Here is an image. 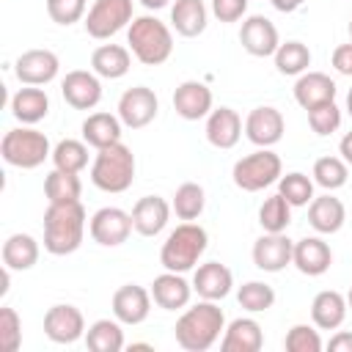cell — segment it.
Segmentation results:
<instances>
[{
	"label": "cell",
	"instance_id": "obj_53",
	"mask_svg": "<svg viewBox=\"0 0 352 352\" xmlns=\"http://www.w3.org/2000/svg\"><path fill=\"white\" fill-rule=\"evenodd\" d=\"M346 305H349V311H352V289L346 292Z\"/></svg>",
	"mask_w": 352,
	"mask_h": 352
},
{
	"label": "cell",
	"instance_id": "obj_9",
	"mask_svg": "<svg viewBox=\"0 0 352 352\" xmlns=\"http://www.w3.org/2000/svg\"><path fill=\"white\" fill-rule=\"evenodd\" d=\"M132 212H124L118 206H102L94 212L91 223H88V231H91V239L102 248H118L129 239L132 234Z\"/></svg>",
	"mask_w": 352,
	"mask_h": 352
},
{
	"label": "cell",
	"instance_id": "obj_18",
	"mask_svg": "<svg viewBox=\"0 0 352 352\" xmlns=\"http://www.w3.org/2000/svg\"><path fill=\"white\" fill-rule=\"evenodd\" d=\"M110 305H113V316L121 324H140L151 314V292L138 283H126V286L116 289Z\"/></svg>",
	"mask_w": 352,
	"mask_h": 352
},
{
	"label": "cell",
	"instance_id": "obj_32",
	"mask_svg": "<svg viewBox=\"0 0 352 352\" xmlns=\"http://www.w3.org/2000/svg\"><path fill=\"white\" fill-rule=\"evenodd\" d=\"M38 242L30 236V234H11L6 242H3V267L14 270V272H25V270H33L36 261H38Z\"/></svg>",
	"mask_w": 352,
	"mask_h": 352
},
{
	"label": "cell",
	"instance_id": "obj_49",
	"mask_svg": "<svg viewBox=\"0 0 352 352\" xmlns=\"http://www.w3.org/2000/svg\"><path fill=\"white\" fill-rule=\"evenodd\" d=\"M270 3H272L278 11H283V14H292V11H297V8H300L305 0H270Z\"/></svg>",
	"mask_w": 352,
	"mask_h": 352
},
{
	"label": "cell",
	"instance_id": "obj_29",
	"mask_svg": "<svg viewBox=\"0 0 352 352\" xmlns=\"http://www.w3.org/2000/svg\"><path fill=\"white\" fill-rule=\"evenodd\" d=\"M206 19H209V11L204 0H176L170 6V25L184 38L201 36L206 30Z\"/></svg>",
	"mask_w": 352,
	"mask_h": 352
},
{
	"label": "cell",
	"instance_id": "obj_30",
	"mask_svg": "<svg viewBox=\"0 0 352 352\" xmlns=\"http://www.w3.org/2000/svg\"><path fill=\"white\" fill-rule=\"evenodd\" d=\"M80 129H82V140L99 151V148L113 146V143L121 140L124 124H121V118L113 116V113H91V116L82 121Z\"/></svg>",
	"mask_w": 352,
	"mask_h": 352
},
{
	"label": "cell",
	"instance_id": "obj_41",
	"mask_svg": "<svg viewBox=\"0 0 352 352\" xmlns=\"http://www.w3.org/2000/svg\"><path fill=\"white\" fill-rule=\"evenodd\" d=\"M278 192L292 204V206H308L314 201V179H308L300 170H292L278 179Z\"/></svg>",
	"mask_w": 352,
	"mask_h": 352
},
{
	"label": "cell",
	"instance_id": "obj_27",
	"mask_svg": "<svg viewBox=\"0 0 352 352\" xmlns=\"http://www.w3.org/2000/svg\"><path fill=\"white\" fill-rule=\"evenodd\" d=\"M47 113H50V96L38 85H25L11 96V116L25 126L38 124L41 118H47Z\"/></svg>",
	"mask_w": 352,
	"mask_h": 352
},
{
	"label": "cell",
	"instance_id": "obj_37",
	"mask_svg": "<svg viewBox=\"0 0 352 352\" xmlns=\"http://www.w3.org/2000/svg\"><path fill=\"white\" fill-rule=\"evenodd\" d=\"M170 206H173L179 220H198L204 206H206V192L198 182H184V184L176 187Z\"/></svg>",
	"mask_w": 352,
	"mask_h": 352
},
{
	"label": "cell",
	"instance_id": "obj_16",
	"mask_svg": "<svg viewBox=\"0 0 352 352\" xmlns=\"http://www.w3.org/2000/svg\"><path fill=\"white\" fill-rule=\"evenodd\" d=\"M292 256H294V242L283 234H261L256 242H253V264L261 270V272H280L292 264Z\"/></svg>",
	"mask_w": 352,
	"mask_h": 352
},
{
	"label": "cell",
	"instance_id": "obj_50",
	"mask_svg": "<svg viewBox=\"0 0 352 352\" xmlns=\"http://www.w3.org/2000/svg\"><path fill=\"white\" fill-rule=\"evenodd\" d=\"M338 151H341V157L346 160V165H352V132H346V135L341 138V143H338Z\"/></svg>",
	"mask_w": 352,
	"mask_h": 352
},
{
	"label": "cell",
	"instance_id": "obj_17",
	"mask_svg": "<svg viewBox=\"0 0 352 352\" xmlns=\"http://www.w3.org/2000/svg\"><path fill=\"white\" fill-rule=\"evenodd\" d=\"M151 300L154 305H160L162 311H182L190 305L192 297V283L182 275V272H170L165 270L162 275H157L151 280Z\"/></svg>",
	"mask_w": 352,
	"mask_h": 352
},
{
	"label": "cell",
	"instance_id": "obj_28",
	"mask_svg": "<svg viewBox=\"0 0 352 352\" xmlns=\"http://www.w3.org/2000/svg\"><path fill=\"white\" fill-rule=\"evenodd\" d=\"M346 311H349L346 297L341 292H336V289L319 292L314 297V302H311V319H314V324L319 330H338L344 324V319H346Z\"/></svg>",
	"mask_w": 352,
	"mask_h": 352
},
{
	"label": "cell",
	"instance_id": "obj_35",
	"mask_svg": "<svg viewBox=\"0 0 352 352\" xmlns=\"http://www.w3.org/2000/svg\"><path fill=\"white\" fill-rule=\"evenodd\" d=\"M272 58H275V69L286 77H300L311 66V50L302 41H283Z\"/></svg>",
	"mask_w": 352,
	"mask_h": 352
},
{
	"label": "cell",
	"instance_id": "obj_24",
	"mask_svg": "<svg viewBox=\"0 0 352 352\" xmlns=\"http://www.w3.org/2000/svg\"><path fill=\"white\" fill-rule=\"evenodd\" d=\"M242 138V118L234 107H212L206 116V140L214 148H234Z\"/></svg>",
	"mask_w": 352,
	"mask_h": 352
},
{
	"label": "cell",
	"instance_id": "obj_3",
	"mask_svg": "<svg viewBox=\"0 0 352 352\" xmlns=\"http://www.w3.org/2000/svg\"><path fill=\"white\" fill-rule=\"evenodd\" d=\"M126 44H129V52L143 66H160L173 55V33H170V28L162 19L151 16V14L135 16L129 22Z\"/></svg>",
	"mask_w": 352,
	"mask_h": 352
},
{
	"label": "cell",
	"instance_id": "obj_38",
	"mask_svg": "<svg viewBox=\"0 0 352 352\" xmlns=\"http://www.w3.org/2000/svg\"><path fill=\"white\" fill-rule=\"evenodd\" d=\"M52 165L60 168V170H69V173L85 170V165H88V143L85 140H74V138H66V140L55 143Z\"/></svg>",
	"mask_w": 352,
	"mask_h": 352
},
{
	"label": "cell",
	"instance_id": "obj_2",
	"mask_svg": "<svg viewBox=\"0 0 352 352\" xmlns=\"http://www.w3.org/2000/svg\"><path fill=\"white\" fill-rule=\"evenodd\" d=\"M85 209L80 201L50 204L44 212V250L52 256H69L82 245Z\"/></svg>",
	"mask_w": 352,
	"mask_h": 352
},
{
	"label": "cell",
	"instance_id": "obj_11",
	"mask_svg": "<svg viewBox=\"0 0 352 352\" xmlns=\"http://www.w3.org/2000/svg\"><path fill=\"white\" fill-rule=\"evenodd\" d=\"M283 129H286L283 113L272 104L253 107L245 118V138L258 148H272L283 138Z\"/></svg>",
	"mask_w": 352,
	"mask_h": 352
},
{
	"label": "cell",
	"instance_id": "obj_10",
	"mask_svg": "<svg viewBox=\"0 0 352 352\" xmlns=\"http://www.w3.org/2000/svg\"><path fill=\"white\" fill-rule=\"evenodd\" d=\"M160 113V99L151 88L146 85H135V88H126L118 99V118L124 126L129 129H143L148 126Z\"/></svg>",
	"mask_w": 352,
	"mask_h": 352
},
{
	"label": "cell",
	"instance_id": "obj_15",
	"mask_svg": "<svg viewBox=\"0 0 352 352\" xmlns=\"http://www.w3.org/2000/svg\"><path fill=\"white\" fill-rule=\"evenodd\" d=\"M60 94L74 110H94L102 102V82L96 72L74 69L60 80Z\"/></svg>",
	"mask_w": 352,
	"mask_h": 352
},
{
	"label": "cell",
	"instance_id": "obj_36",
	"mask_svg": "<svg viewBox=\"0 0 352 352\" xmlns=\"http://www.w3.org/2000/svg\"><path fill=\"white\" fill-rule=\"evenodd\" d=\"M292 209L294 206L280 192H275V195L264 198V204L258 206V226L267 234H283L292 223Z\"/></svg>",
	"mask_w": 352,
	"mask_h": 352
},
{
	"label": "cell",
	"instance_id": "obj_51",
	"mask_svg": "<svg viewBox=\"0 0 352 352\" xmlns=\"http://www.w3.org/2000/svg\"><path fill=\"white\" fill-rule=\"evenodd\" d=\"M140 3H143L148 11H160V8H165L170 0H140Z\"/></svg>",
	"mask_w": 352,
	"mask_h": 352
},
{
	"label": "cell",
	"instance_id": "obj_4",
	"mask_svg": "<svg viewBox=\"0 0 352 352\" xmlns=\"http://www.w3.org/2000/svg\"><path fill=\"white\" fill-rule=\"evenodd\" d=\"M206 245H209V236H206V228L192 223V220H184L182 226H176L168 239L162 242V250H160V264L170 272H190L195 270V264L201 261V256L206 253Z\"/></svg>",
	"mask_w": 352,
	"mask_h": 352
},
{
	"label": "cell",
	"instance_id": "obj_7",
	"mask_svg": "<svg viewBox=\"0 0 352 352\" xmlns=\"http://www.w3.org/2000/svg\"><path fill=\"white\" fill-rule=\"evenodd\" d=\"M283 176V162L272 148H256L253 154L234 162L231 179L245 192H258Z\"/></svg>",
	"mask_w": 352,
	"mask_h": 352
},
{
	"label": "cell",
	"instance_id": "obj_22",
	"mask_svg": "<svg viewBox=\"0 0 352 352\" xmlns=\"http://www.w3.org/2000/svg\"><path fill=\"white\" fill-rule=\"evenodd\" d=\"M212 88H206L198 80H184L176 91H173V110L184 118V121H198L206 118L212 113Z\"/></svg>",
	"mask_w": 352,
	"mask_h": 352
},
{
	"label": "cell",
	"instance_id": "obj_26",
	"mask_svg": "<svg viewBox=\"0 0 352 352\" xmlns=\"http://www.w3.org/2000/svg\"><path fill=\"white\" fill-rule=\"evenodd\" d=\"M308 223L316 234H336L344 228L346 223V209L341 204V198L324 192V195H314V201L308 204Z\"/></svg>",
	"mask_w": 352,
	"mask_h": 352
},
{
	"label": "cell",
	"instance_id": "obj_43",
	"mask_svg": "<svg viewBox=\"0 0 352 352\" xmlns=\"http://www.w3.org/2000/svg\"><path fill=\"white\" fill-rule=\"evenodd\" d=\"M286 352H322V336L319 330H314L311 324H294L289 327L286 338H283Z\"/></svg>",
	"mask_w": 352,
	"mask_h": 352
},
{
	"label": "cell",
	"instance_id": "obj_5",
	"mask_svg": "<svg viewBox=\"0 0 352 352\" xmlns=\"http://www.w3.org/2000/svg\"><path fill=\"white\" fill-rule=\"evenodd\" d=\"M91 182L102 192H126L135 182V154L121 140L96 151L91 162Z\"/></svg>",
	"mask_w": 352,
	"mask_h": 352
},
{
	"label": "cell",
	"instance_id": "obj_12",
	"mask_svg": "<svg viewBox=\"0 0 352 352\" xmlns=\"http://www.w3.org/2000/svg\"><path fill=\"white\" fill-rule=\"evenodd\" d=\"M44 336L55 344H74L85 336V319L77 305L58 302L44 314Z\"/></svg>",
	"mask_w": 352,
	"mask_h": 352
},
{
	"label": "cell",
	"instance_id": "obj_14",
	"mask_svg": "<svg viewBox=\"0 0 352 352\" xmlns=\"http://www.w3.org/2000/svg\"><path fill=\"white\" fill-rule=\"evenodd\" d=\"M60 60L52 50H28L14 60V74L22 85H47L58 77Z\"/></svg>",
	"mask_w": 352,
	"mask_h": 352
},
{
	"label": "cell",
	"instance_id": "obj_47",
	"mask_svg": "<svg viewBox=\"0 0 352 352\" xmlns=\"http://www.w3.org/2000/svg\"><path fill=\"white\" fill-rule=\"evenodd\" d=\"M333 69L338 72V74H344V77H352V41L349 44H338L336 50H333Z\"/></svg>",
	"mask_w": 352,
	"mask_h": 352
},
{
	"label": "cell",
	"instance_id": "obj_31",
	"mask_svg": "<svg viewBox=\"0 0 352 352\" xmlns=\"http://www.w3.org/2000/svg\"><path fill=\"white\" fill-rule=\"evenodd\" d=\"M129 66H132L129 47H121V44H102L91 55V72H96L104 80L124 77L129 72Z\"/></svg>",
	"mask_w": 352,
	"mask_h": 352
},
{
	"label": "cell",
	"instance_id": "obj_21",
	"mask_svg": "<svg viewBox=\"0 0 352 352\" xmlns=\"http://www.w3.org/2000/svg\"><path fill=\"white\" fill-rule=\"evenodd\" d=\"M292 264L308 275V278H316V275H324L333 264V250L330 245L322 239V236H302L294 242V256H292Z\"/></svg>",
	"mask_w": 352,
	"mask_h": 352
},
{
	"label": "cell",
	"instance_id": "obj_52",
	"mask_svg": "<svg viewBox=\"0 0 352 352\" xmlns=\"http://www.w3.org/2000/svg\"><path fill=\"white\" fill-rule=\"evenodd\" d=\"M346 113L352 116V88H349V94H346Z\"/></svg>",
	"mask_w": 352,
	"mask_h": 352
},
{
	"label": "cell",
	"instance_id": "obj_23",
	"mask_svg": "<svg viewBox=\"0 0 352 352\" xmlns=\"http://www.w3.org/2000/svg\"><path fill=\"white\" fill-rule=\"evenodd\" d=\"M336 94H338L336 80H330V74L324 72H305L294 82V99L302 110H314L316 104L336 102Z\"/></svg>",
	"mask_w": 352,
	"mask_h": 352
},
{
	"label": "cell",
	"instance_id": "obj_13",
	"mask_svg": "<svg viewBox=\"0 0 352 352\" xmlns=\"http://www.w3.org/2000/svg\"><path fill=\"white\" fill-rule=\"evenodd\" d=\"M239 44L253 58H270L280 47V36H278V28H275L272 19H267L261 14H253L239 28Z\"/></svg>",
	"mask_w": 352,
	"mask_h": 352
},
{
	"label": "cell",
	"instance_id": "obj_40",
	"mask_svg": "<svg viewBox=\"0 0 352 352\" xmlns=\"http://www.w3.org/2000/svg\"><path fill=\"white\" fill-rule=\"evenodd\" d=\"M236 300L248 314H261V311H270L275 305V289L264 280H248L239 286Z\"/></svg>",
	"mask_w": 352,
	"mask_h": 352
},
{
	"label": "cell",
	"instance_id": "obj_20",
	"mask_svg": "<svg viewBox=\"0 0 352 352\" xmlns=\"http://www.w3.org/2000/svg\"><path fill=\"white\" fill-rule=\"evenodd\" d=\"M231 286H234V275L226 264L220 261H206V264H198L195 272H192V292L201 297V300H223L231 294Z\"/></svg>",
	"mask_w": 352,
	"mask_h": 352
},
{
	"label": "cell",
	"instance_id": "obj_8",
	"mask_svg": "<svg viewBox=\"0 0 352 352\" xmlns=\"http://www.w3.org/2000/svg\"><path fill=\"white\" fill-rule=\"evenodd\" d=\"M132 0H94L85 14V33L91 38H110L132 22Z\"/></svg>",
	"mask_w": 352,
	"mask_h": 352
},
{
	"label": "cell",
	"instance_id": "obj_6",
	"mask_svg": "<svg viewBox=\"0 0 352 352\" xmlns=\"http://www.w3.org/2000/svg\"><path fill=\"white\" fill-rule=\"evenodd\" d=\"M0 154L8 165L22 168V170H33L47 157H52V148H50V140L44 132H38L33 126H16V129H8L3 135Z\"/></svg>",
	"mask_w": 352,
	"mask_h": 352
},
{
	"label": "cell",
	"instance_id": "obj_46",
	"mask_svg": "<svg viewBox=\"0 0 352 352\" xmlns=\"http://www.w3.org/2000/svg\"><path fill=\"white\" fill-rule=\"evenodd\" d=\"M212 14L217 22H239L248 14V0H212Z\"/></svg>",
	"mask_w": 352,
	"mask_h": 352
},
{
	"label": "cell",
	"instance_id": "obj_1",
	"mask_svg": "<svg viewBox=\"0 0 352 352\" xmlns=\"http://www.w3.org/2000/svg\"><path fill=\"white\" fill-rule=\"evenodd\" d=\"M226 330V314L214 300H201L192 308H184V314L176 319L173 336L176 344L187 352H206L220 341V333Z\"/></svg>",
	"mask_w": 352,
	"mask_h": 352
},
{
	"label": "cell",
	"instance_id": "obj_34",
	"mask_svg": "<svg viewBox=\"0 0 352 352\" xmlns=\"http://www.w3.org/2000/svg\"><path fill=\"white\" fill-rule=\"evenodd\" d=\"M44 195H47L50 204H72V201H80L82 182H80L77 173L52 168L47 173V179H44Z\"/></svg>",
	"mask_w": 352,
	"mask_h": 352
},
{
	"label": "cell",
	"instance_id": "obj_42",
	"mask_svg": "<svg viewBox=\"0 0 352 352\" xmlns=\"http://www.w3.org/2000/svg\"><path fill=\"white\" fill-rule=\"evenodd\" d=\"M308 124L319 138H327L341 126V107L336 102L316 104L314 110H308Z\"/></svg>",
	"mask_w": 352,
	"mask_h": 352
},
{
	"label": "cell",
	"instance_id": "obj_44",
	"mask_svg": "<svg viewBox=\"0 0 352 352\" xmlns=\"http://www.w3.org/2000/svg\"><path fill=\"white\" fill-rule=\"evenodd\" d=\"M22 344V319L11 305L0 308V349L16 352Z\"/></svg>",
	"mask_w": 352,
	"mask_h": 352
},
{
	"label": "cell",
	"instance_id": "obj_33",
	"mask_svg": "<svg viewBox=\"0 0 352 352\" xmlns=\"http://www.w3.org/2000/svg\"><path fill=\"white\" fill-rule=\"evenodd\" d=\"M85 346L91 352H121L124 349V330L118 319H96L85 330Z\"/></svg>",
	"mask_w": 352,
	"mask_h": 352
},
{
	"label": "cell",
	"instance_id": "obj_39",
	"mask_svg": "<svg viewBox=\"0 0 352 352\" xmlns=\"http://www.w3.org/2000/svg\"><path fill=\"white\" fill-rule=\"evenodd\" d=\"M346 176H349V165H346L344 157H330L327 154V157H319L314 162V182L319 187H324L327 192L344 187L346 184Z\"/></svg>",
	"mask_w": 352,
	"mask_h": 352
},
{
	"label": "cell",
	"instance_id": "obj_48",
	"mask_svg": "<svg viewBox=\"0 0 352 352\" xmlns=\"http://www.w3.org/2000/svg\"><path fill=\"white\" fill-rule=\"evenodd\" d=\"M327 349H330V352H352V333L338 330V333L327 341Z\"/></svg>",
	"mask_w": 352,
	"mask_h": 352
},
{
	"label": "cell",
	"instance_id": "obj_19",
	"mask_svg": "<svg viewBox=\"0 0 352 352\" xmlns=\"http://www.w3.org/2000/svg\"><path fill=\"white\" fill-rule=\"evenodd\" d=\"M173 206L160 195H143L132 206V226L140 236H157L165 231Z\"/></svg>",
	"mask_w": 352,
	"mask_h": 352
},
{
	"label": "cell",
	"instance_id": "obj_54",
	"mask_svg": "<svg viewBox=\"0 0 352 352\" xmlns=\"http://www.w3.org/2000/svg\"><path fill=\"white\" fill-rule=\"evenodd\" d=\"M349 38H352V22H349Z\"/></svg>",
	"mask_w": 352,
	"mask_h": 352
},
{
	"label": "cell",
	"instance_id": "obj_45",
	"mask_svg": "<svg viewBox=\"0 0 352 352\" xmlns=\"http://www.w3.org/2000/svg\"><path fill=\"white\" fill-rule=\"evenodd\" d=\"M85 6L88 0H47V14L52 22L69 28L85 16Z\"/></svg>",
	"mask_w": 352,
	"mask_h": 352
},
{
	"label": "cell",
	"instance_id": "obj_25",
	"mask_svg": "<svg viewBox=\"0 0 352 352\" xmlns=\"http://www.w3.org/2000/svg\"><path fill=\"white\" fill-rule=\"evenodd\" d=\"M261 346H264V330L250 316L234 319L223 330V338H220V349L223 352H258Z\"/></svg>",
	"mask_w": 352,
	"mask_h": 352
}]
</instances>
